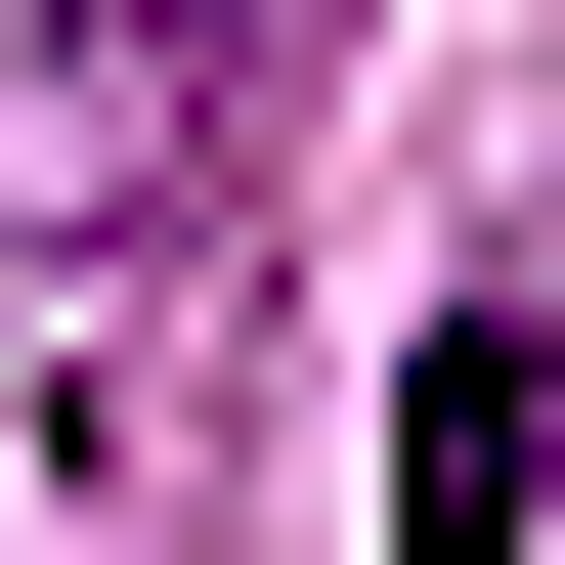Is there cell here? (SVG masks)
<instances>
[{
  "instance_id": "6da1fadb",
  "label": "cell",
  "mask_w": 565,
  "mask_h": 565,
  "mask_svg": "<svg viewBox=\"0 0 565 565\" xmlns=\"http://www.w3.org/2000/svg\"><path fill=\"white\" fill-rule=\"evenodd\" d=\"M262 174V0H0V479H87Z\"/></svg>"
},
{
  "instance_id": "7a4b0ae2",
  "label": "cell",
  "mask_w": 565,
  "mask_h": 565,
  "mask_svg": "<svg viewBox=\"0 0 565 565\" xmlns=\"http://www.w3.org/2000/svg\"><path fill=\"white\" fill-rule=\"evenodd\" d=\"M392 565H522V305L435 349V479H392Z\"/></svg>"
}]
</instances>
